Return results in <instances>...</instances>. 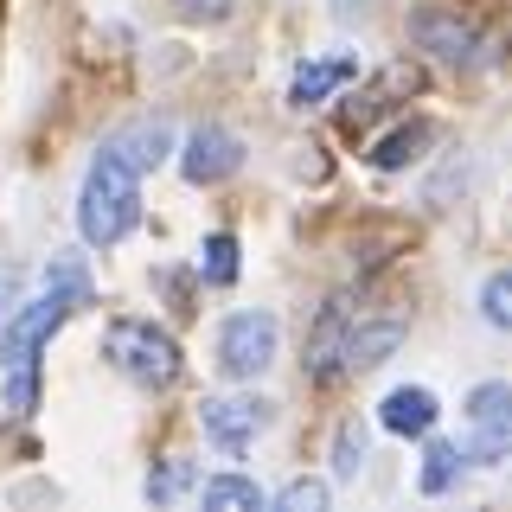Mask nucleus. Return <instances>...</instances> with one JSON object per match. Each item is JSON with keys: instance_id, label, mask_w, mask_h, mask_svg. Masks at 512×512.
I'll list each match as a JSON object with an SVG mask.
<instances>
[{"instance_id": "1", "label": "nucleus", "mask_w": 512, "mask_h": 512, "mask_svg": "<svg viewBox=\"0 0 512 512\" xmlns=\"http://www.w3.org/2000/svg\"><path fill=\"white\" fill-rule=\"evenodd\" d=\"M90 301V276L77 263H58L52 269V282H45V295L39 301H26V308H13V320L0 327V372H7V404L13 410H32V397H39V346L52 340V333L71 320L77 308Z\"/></svg>"}, {"instance_id": "2", "label": "nucleus", "mask_w": 512, "mask_h": 512, "mask_svg": "<svg viewBox=\"0 0 512 512\" xmlns=\"http://www.w3.org/2000/svg\"><path fill=\"white\" fill-rule=\"evenodd\" d=\"M135 218H141V180L122 148H103L84 173V192H77V231L90 250H109L135 231Z\"/></svg>"}, {"instance_id": "3", "label": "nucleus", "mask_w": 512, "mask_h": 512, "mask_svg": "<svg viewBox=\"0 0 512 512\" xmlns=\"http://www.w3.org/2000/svg\"><path fill=\"white\" fill-rule=\"evenodd\" d=\"M103 352L122 378L148 384V391H167V384L180 378V340H173L167 327H154V320H109Z\"/></svg>"}, {"instance_id": "4", "label": "nucleus", "mask_w": 512, "mask_h": 512, "mask_svg": "<svg viewBox=\"0 0 512 512\" xmlns=\"http://www.w3.org/2000/svg\"><path fill=\"white\" fill-rule=\"evenodd\" d=\"M276 340H282L276 314H263V308L231 314L224 333H218V365L231 378H256V372H269V359H276Z\"/></svg>"}, {"instance_id": "5", "label": "nucleus", "mask_w": 512, "mask_h": 512, "mask_svg": "<svg viewBox=\"0 0 512 512\" xmlns=\"http://www.w3.org/2000/svg\"><path fill=\"white\" fill-rule=\"evenodd\" d=\"M474 436L461 448V461H480V468H500L512 455V391L506 384H480L474 391Z\"/></svg>"}, {"instance_id": "6", "label": "nucleus", "mask_w": 512, "mask_h": 512, "mask_svg": "<svg viewBox=\"0 0 512 512\" xmlns=\"http://www.w3.org/2000/svg\"><path fill=\"white\" fill-rule=\"evenodd\" d=\"M237 160H244L237 135H231V128H218V122H205V128H192V141H186V154H180V173H186L192 186H218L224 173H237Z\"/></svg>"}, {"instance_id": "7", "label": "nucleus", "mask_w": 512, "mask_h": 512, "mask_svg": "<svg viewBox=\"0 0 512 512\" xmlns=\"http://www.w3.org/2000/svg\"><path fill=\"white\" fill-rule=\"evenodd\" d=\"M199 423H205V436H212L224 455H237V448H250V436L269 423V410L256 404V397H205Z\"/></svg>"}, {"instance_id": "8", "label": "nucleus", "mask_w": 512, "mask_h": 512, "mask_svg": "<svg viewBox=\"0 0 512 512\" xmlns=\"http://www.w3.org/2000/svg\"><path fill=\"white\" fill-rule=\"evenodd\" d=\"M410 39L423 45V52H436L448 64H468L474 58V26L461 20V13H442V7H423L410 20Z\"/></svg>"}, {"instance_id": "9", "label": "nucleus", "mask_w": 512, "mask_h": 512, "mask_svg": "<svg viewBox=\"0 0 512 512\" xmlns=\"http://www.w3.org/2000/svg\"><path fill=\"white\" fill-rule=\"evenodd\" d=\"M346 333H352V308L346 301H327L314 320V333H308V378H340V346H346Z\"/></svg>"}, {"instance_id": "10", "label": "nucleus", "mask_w": 512, "mask_h": 512, "mask_svg": "<svg viewBox=\"0 0 512 512\" xmlns=\"http://www.w3.org/2000/svg\"><path fill=\"white\" fill-rule=\"evenodd\" d=\"M397 340H404V320H372V327L352 320V333L340 346V372H372L384 352H397Z\"/></svg>"}, {"instance_id": "11", "label": "nucleus", "mask_w": 512, "mask_h": 512, "mask_svg": "<svg viewBox=\"0 0 512 512\" xmlns=\"http://www.w3.org/2000/svg\"><path fill=\"white\" fill-rule=\"evenodd\" d=\"M378 423L391 429V436H429V423H436V391H423V384H404V391L384 397Z\"/></svg>"}, {"instance_id": "12", "label": "nucleus", "mask_w": 512, "mask_h": 512, "mask_svg": "<svg viewBox=\"0 0 512 512\" xmlns=\"http://www.w3.org/2000/svg\"><path fill=\"white\" fill-rule=\"evenodd\" d=\"M352 77V58H327V64H301L295 71V84H288V103L295 109H308V103H320V96H333Z\"/></svg>"}, {"instance_id": "13", "label": "nucleus", "mask_w": 512, "mask_h": 512, "mask_svg": "<svg viewBox=\"0 0 512 512\" xmlns=\"http://www.w3.org/2000/svg\"><path fill=\"white\" fill-rule=\"evenodd\" d=\"M199 500H205V512H256L263 506V487L244 480V474H212L199 487Z\"/></svg>"}, {"instance_id": "14", "label": "nucleus", "mask_w": 512, "mask_h": 512, "mask_svg": "<svg viewBox=\"0 0 512 512\" xmlns=\"http://www.w3.org/2000/svg\"><path fill=\"white\" fill-rule=\"evenodd\" d=\"M109 148H122L135 173L141 167H160V160H167V122H148V128H135V135H116Z\"/></svg>"}, {"instance_id": "15", "label": "nucleus", "mask_w": 512, "mask_h": 512, "mask_svg": "<svg viewBox=\"0 0 512 512\" xmlns=\"http://www.w3.org/2000/svg\"><path fill=\"white\" fill-rule=\"evenodd\" d=\"M199 269H205V282H237V237L231 231H212L205 237V250H199Z\"/></svg>"}, {"instance_id": "16", "label": "nucleus", "mask_w": 512, "mask_h": 512, "mask_svg": "<svg viewBox=\"0 0 512 512\" xmlns=\"http://www.w3.org/2000/svg\"><path fill=\"white\" fill-rule=\"evenodd\" d=\"M455 474H461V448L455 442H429V455H423V493H448V487H455Z\"/></svg>"}, {"instance_id": "17", "label": "nucleus", "mask_w": 512, "mask_h": 512, "mask_svg": "<svg viewBox=\"0 0 512 512\" xmlns=\"http://www.w3.org/2000/svg\"><path fill=\"white\" fill-rule=\"evenodd\" d=\"M416 148H423V122H404L372 148V167H404V160H416Z\"/></svg>"}, {"instance_id": "18", "label": "nucleus", "mask_w": 512, "mask_h": 512, "mask_svg": "<svg viewBox=\"0 0 512 512\" xmlns=\"http://www.w3.org/2000/svg\"><path fill=\"white\" fill-rule=\"evenodd\" d=\"M186 487H192V461H160V468L148 474V500H154V506L180 500Z\"/></svg>"}, {"instance_id": "19", "label": "nucleus", "mask_w": 512, "mask_h": 512, "mask_svg": "<svg viewBox=\"0 0 512 512\" xmlns=\"http://www.w3.org/2000/svg\"><path fill=\"white\" fill-rule=\"evenodd\" d=\"M359 468H365V429H359V423H346L340 436H333V474L352 480Z\"/></svg>"}, {"instance_id": "20", "label": "nucleus", "mask_w": 512, "mask_h": 512, "mask_svg": "<svg viewBox=\"0 0 512 512\" xmlns=\"http://www.w3.org/2000/svg\"><path fill=\"white\" fill-rule=\"evenodd\" d=\"M282 512H320L327 506V480H288V487L276 493Z\"/></svg>"}, {"instance_id": "21", "label": "nucleus", "mask_w": 512, "mask_h": 512, "mask_svg": "<svg viewBox=\"0 0 512 512\" xmlns=\"http://www.w3.org/2000/svg\"><path fill=\"white\" fill-rule=\"evenodd\" d=\"M480 314H487V327H512V282L506 276H487V288H480Z\"/></svg>"}, {"instance_id": "22", "label": "nucleus", "mask_w": 512, "mask_h": 512, "mask_svg": "<svg viewBox=\"0 0 512 512\" xmlns=\"http://www.w3.org/2000/svg\"><path fill=\"white\" fill-rule=\"evenodd\" d=\"M231 0H180V13H224Z\"/></svg>"}]
</instances>
